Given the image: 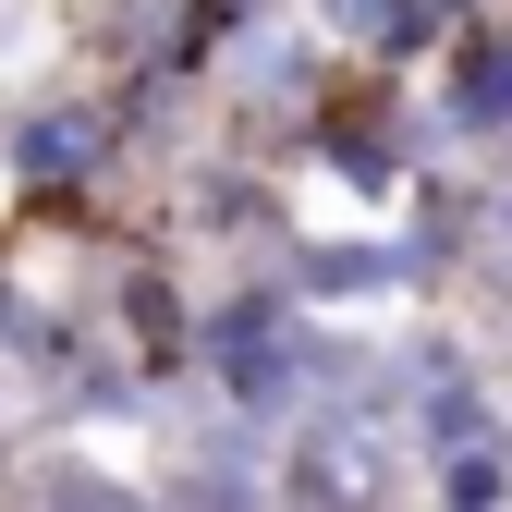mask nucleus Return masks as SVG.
Masks as SVG:
<instances>
[{
    "label": "nucleus",
    "instance_id": "f257e3e1",
    "mask_svg": "<svg viewBox=\"0 0 512 512\" xmlns=\"http://www.w3.org/2000/svg\"><path fill=\"white\" fill-rule=\"evenodd\" d=\"M122 159H135V135H122L110 86H49V98H25L13 122H0V183H13V208L61 220V232L98 220V196L122 183Z\"/></svg>",
    "mask_w": 512,
    "mask_h": 512
},
{
    "label": "nucleus",
    "instance_id": "f03ea898",
    "mask_svg": "<svg viewBox=\"0 0 512 512\" xmlns=\"http://www.w3.org/2000/svg\"><path fill=\"white\" fill-rule=\"evenodd\" d=\"M415 98L439 122V147H464V159H500L512 147V0L439 25V49L415 61Z\"/></svg>",
    "mask_w": 512,
    "mask_h": 512
},
{
    "label": "nucleus",
    "instance_id": "7ed1b4c3",
    "mask_svg": "<svg viewBox=\"0 0 512 512\" xmlns=\"http://www.w3.org/2000/svg\"><path fill=\"white\" fill-rule=\"evenodd\" d=\"M293 13L317 25L330 61H366V74H415V61L439 49V13H427V0H293Z\"/></svg>",
    "mask_w": 512,
    "mask_h": 512
},
{
    "label": "nucleus",
    "instance_id": "20e7f679",
    "mask_svg": "<svg viewBox=\"0 0 512 512\" xmlns=\"http://www.w3.org/2000/svg\"><path fill=\"white\" fill-rule=\"evenodd\" d=\"M427 512H512V452L500 439H452V452H415Z\"/></svg>",
    "mask_w": 512,
    "mask_h": 512
},
{
    "label": "nucleus",
    "instance_id": "39448f33",
    "mask_svg": "<svg viewBox=\"0 0 512 512\" xmlns=\"http://www.w3.org/2000/svg\"><path fill=\"white\" fill-rule=\"evenodd\" d=\"M25 476V415H13V366H0V488Z\"/></svg>",
    "mask_w": 512,
    "mask_h": 512
},
{
    "label": "nucleus",
    "instance_id": "423d86ee",
    "mask_svg": "<svg viewBox=\"0 0 512 512\" xmlns=\"http://www.w3.org/2000/svg\"><path fill=\"white\" fill-rule=\"evenodd\" d=\"M220 13H232V25H256V13H293V0H220Z\"/></svg>",
    "mask_w": 512,
    "mask_h": 512
},
{
    "label": "nucleus",
    "instance_id": "0eeeda50",
    "mask_svg": "<svg viewBox=\"0 0 512 512\" xmlns=\"http://www.w3.org/2000/svg\"><path fill=\"white\" fill-rule=\"evenodd\" d=\"M427 13H439V25H464V13H488V0H427Z\"/></svg>",
    "mask_w": 512,
    "mask_h": 512
}]
</instances>
